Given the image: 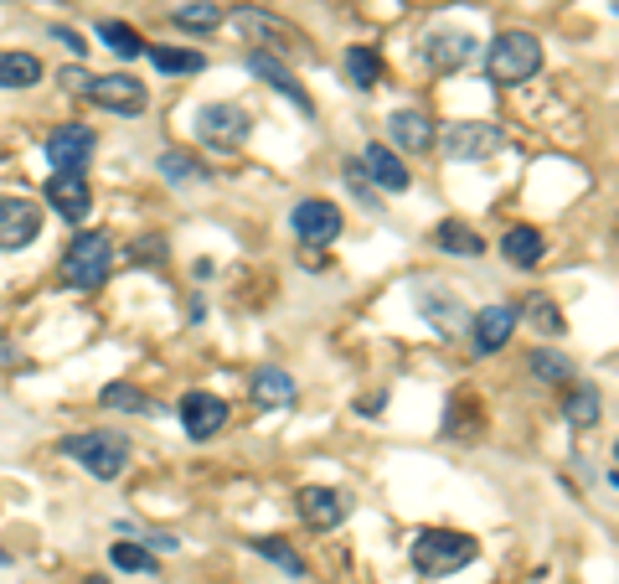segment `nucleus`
<instances>
[{
    "mask_svg": "<svg viewBox=\"0 0 619 584\" xmlns=\"http://www.w3.org/2000/svg\"><path fill=\"white\" fill-rule=\"evenodd\" d=\"M63 455L67 461H78L88 476H99V482H119L124 465H130V440H124L119 430H88V434L63 440Z\"/></svg>",
    "mask_w": 619,
    "mask_h": 584,
    "instance_id": "1",
    "label": "nucleus"
},
{
    "mask_svg": "<svg viewBox=\"0 0 619 584\" xmlns=\"http://www.w3.org/2000/svg\"><path fill=\"white\" fill-rule=\"evenodd\" d=\"M542 68V42L532 32H501L496 42L486 47V73L490 84H527L532 73Z\"/></svg>",
    "mask_w": 619,
    "mask_h": 584,
    "instance_id": "2",
    "label": "nucleus"
},
{
    "mask_svg": "<svg viewBox=\"0 0 619 584\" xmlns=\"http://www.w3.org/2000/svg\"><path fill=\"white\" fill-rule=\"evenodd\" d=\"M475 553H480V543H475L469 533H450V528H429V533L413 538V569H419V574H429V580L465 569Z\"/></svg>",
    "mask_w": 619,
    "mask_h": 584,
    "instance_id": "3",
    "label": "nucleus"
},
{
    "mask_svg": "<svg viewBox=\"0 0 619 584\" xmlns=\"http://www.w3.org/2000/svg\"><path fill=\"white\" fill-rule=\"evenodd\" d=\"M109 269H114L109 233H78L73 249L63 254V285H73V290H99L103 279H109Z\"/></svg>",
    "mask_w": 619,
    "mask_h": 584,
    "instance_id": "4",
    "label": "nucleus"
},
{
    "mask_svg": "<svg viewBox=\"0 0 619 584\" xmlns=\"http://www.w3.org/2000/svg\"><path fill=\"white\" fill-rule=\"evenodd\" d=\"M197 135L212 145V151H237L248 140V114L237 103H207L197 114Z\"/></svg>",
    "mask_w": 619,
    "mask_h": 584,
    "instance_id": "5",
    "label": "nucleus"
},
{
    "mask_svg": "<svg viewBox=\"0 0 619 584\" xmlns=\"http://www.w3.org/2000/svg\"><path fill=\"white\" fill-rule=\"evenodd\" d=\"M88 93L109 114H145V103H151V88L140 84V78H130V73H103V78L88 84Z\"/></svg>",
    "mask_w": 619,
    "mask_h": 584,
    "instance_id": "6",
    "label": "nucleus"
},
{
    "mask_svg": "<svg viewBox=\"0 0 619 584\" xmlns=\"http://www.w3.org/2000/svg\"><path fill=\"white\" fill-rule=\"evenodd\" d=\"M93 151H99V135L88 124H63V130L47 135V161L57 172H84L88 161H93Z\"/></svg>",
    "mask_w": 619,
    "mask_h": 584,
    "instance_id": "7",
    "label": "nucleus"
},
{
    "mask_svg": "<svg viewBox=\"0 0 619 584\" xmlns=\"http://www.w3.org/2000/svg\"><path fill=\"white\" fill-rule=\"evenodd\" d=\"M506 145V130L496 124H444V155L454 161H486Z\"/></svg>",
    "mask_w": 619,
    "mask_h": 584,
    "instance_id": "8",
    "label": "nucleus"
},
{
    "mask_svg": "<svg viewBox=\"0 0 619 584\" xmlns=\"http://www.w3.org/2000/svg\"><path fill=\"white\" fill-rule=\"evenodd\" d=\"M228 419H233L228 398H218V394H186L181 398V430L191 434V440H212V434H222L228 430Z\"/></svg>",
    "mask_w": 619,
    "mask_h": 584,
    "instance_id": "9",
    "label": "nucleus"
},
{
    "mask_svg": "<svg viewBox=\"0 0 619 584\" xmlns=\"http://www.w3.org/2000/svg\"><path fill=\"white\" fill-rule=\"evenodd\" d=\"M233 26L248 36V42H258V52H264L268 42H274L279 52L300 47V32H295L289 21H279V16H268V11H258V5H237V11H233Z\"/></svg>",
    "mask_w": 619,
    "mask_h": 584,
    "instance_id": "10",
    "label": "nucleus"
},
{
    "mask_svg": "<svg viewBox=\"0 0 619 584\" xmlns=\"http://www.w3.org/2000/svg\"><path fill=\"white\" fill-rule=\"evenodd\" d=\"M511 337H517V310L511 306H486L475 321H469V352H475V357L501 352Z\"/></svg>",
    "mask_w": 619,
    "mask_h": 584,
    "instance_id": "11",
    "label": "nucleus"
},
{
    "mask_svg": "<svg viewBox=\"0 0 619 584\" xmlns=\"http://www.w3.org/2000/svg\"><path fill=\"white\" fill-rule=\"evenodd\" d=\"M289 228H295V239L310 243V249H320V243H331L335 233H341V207L335 202H300L295 212H289Z\"/></svg>",
    "mask_w": 619,
    "mask_h": 584,
    "instance_id": "12",
    "label": "nucleus"
},
{
    "mask_svg": "<svg viewBox=\"0 0 619 584\" xmlns=\"http://www.w3.org/2000/svg\"><path fill=\"white\" fill-rule=\"evenodd\" d=\"M42 233V212L26 197H0V249H26V243Z\"/></svg>",
    "mask_w": 619,
    "mask_h": 584,
    "instance_id": "13",
    "label": "nucleus"
},
{
    "mask_svg": "<svg viewBox=\"0 0 619 584\" xmlns=\"http://www.w3.org/2000/svg\"><path fill=\"white\" fill-rule=\"evenodd\" d=\"M248 73H253V78H264V84L279 88V93H285V99L295 103L300 114H316V103H310V93L300 88V78H295V73H289L285 63L274 57V52H258V47H253V52H248Z\"/></svg>",
    "mask_w": 619,
    "mask_h": 584,
    "instance_id": "14",
    "label": "nucleus"
},
{
    "mask_svg": "<svg viewBox=\"0 0 619 584\" xmlns=\"http://www.w3.org/2000/svg\"><path fill=\"white\" fill-rule=\"evenodd\" d=\"M47 202L63 212L67 223H84L88 212H93V191H88L84 172H57L47 181Z\"/></svg>",
    "mask_w": 619,
    "mask_h": 584,
    "instance_id": "15",
    "label": "nucleus"
},
{
    "mask_svg": "<svg viewBox=\"0 0 619 584\" xmlns=\"http://www.w3.org/2000/svg\"><path fill=\"white\" fill-rule=\"evenodd\" d=\"M469 57H475V36H465V32H434L429 42H423V63H429L434 73L465 68Z\"/></svg>",
    "mask_w": 619,
    "mask_h": 584,
    "instance_id": "16",
    "label": "nucleus"
},
{
    "mask_svg": "<svg viewBox=\"0 0 619 584\" xmlns=\"http://www.w3.org/2000/svg\"><path fill=\"white\" fill-rule=\"evenodd\" d=\"M300 517L310 528H341V522H346V502H341V492H331V486H305Z\"/></svg>",
    "mask_w": 619,
    "mask_h": 584,
    "instance_id": "17",
    "label": "nucleus"
},
{
    "mask_svg": "<svg viewBox=\"0 0 619 584\" xmlns=\"http://www.w3.org/2000/svg\"><path fill=\"white\" fill-rule=\"evenodd\" d=\"M362 176H367V181H377L383 191H408V181H413V176H408V166H402L387 145H372V151L362 155Z\"/></svg>",
    "mask_w": 619,
    "mask_h": 584,
    "instance_id": "18",
    "label": "nucleus"
},
{
    "mask_svg": "<svg viewBox=\"0 0 619 584\" xmlns=\"http://www.w3.org/2000/svg\"><path fill=\"white\" fill-rule=\"evenodd\" d=\"M387 130H393V145H402V151H429L434 145V124L423 120L419 109H398L387 120Z\"/></svg>",
    "mask_w": 619,
    "mask_h": 584,
    "instance_id": "19",
    "label": "nucleus"
},
{
    "mask_svg": "<svg viewBox=\"0 0 619 584\" xmlns=\"http://www.w3.org/2000/svg\"><path fill=\"white\" fill-rule=\"evenodd\" d=\"M253 404H264V409H285V404H295V383H289V373H279V367H264V373H253Z\"/></svg>",
    "mask_w": 619,
    "mask_h": 584,
    "instance_id": "20",
    "label": "nucleus"
},
{
    "mask_svg": "<svg viewBox=\"0 0 619 584\" xmlns=\"http://www.w3.org/2000/svg\"><path fill=\"white\" fill-rule=\"evenodd\" d=\"M439 249H444V254H454V258H475L480 249H486V243H480V233H475L469 223H460V218H444V223H439Z\"/></svg>",
    "mask_w": 619,
    "mask_h": 584,
    "instance_id": "21",
    "label": "nucleus"
},
{
    "mask_svg": "<svg viewBox=\"0 0 619 584\" xmlns=\"http://www.w3.org/2000/svg\"><path fill=\"white\" fill-rule=\"evenodd\" d=\"M42 78V63L32 52H0V88H32Z\"/></svg>",
    "mask_w": 619,
    "mask_h": 584,
    "instance_id": "22",
    "label": "nucleus"
},
{
    "mask_svg": "<svg viewBox=\"0 0 619 584\" xmlns=\"http://www.w3.org/2000/svg\"><path fill=\"white\" fill-rule=\"evenodd\" d=\"M501 254L517 264V269H532L537 258H542V233L537 228H511L501 239Z\"/></svg>",
    "mask_w": 619,
    "mask_h": 584,
    "instance_id": "23",
    "label": "nucleus"
},
{
    "mask_svg": "<svg viewBox=\"0 0 619 584\" xmlns=\"http://www.w3.org/2000/svg\"><path fill=\"white\" fill-rule=\"evenodd\" d=\"M346 78H352V88H377V78H383V57H377V47H346Z\"/></svg>",
    "mask_w": 619,
    "mask_h": 584,
    "instance_id": "24",
    "label": "nucleus"
},
{
    "mask_svg": "<svg viewBox=\"0 0 619 584\" xmlns=\"http://www.w3.org/2000/svg\"><path fill=\"white\" fill-rule=\"evenodd\" d=\"M99 42L103 47H114L119 57H140V52L151 47V42L134 32V26H124V21H99Z\"/></svg>",
    "mask_w": 619,
    "mask_h": 584,
    "instance_id": "25",
    "label": "nucleus"
},
{
    "mask_svg": "<svg viewBox=\"0 0 619 584\" xmlns=\"http://www.w3.org/2000/svg\"><path fill=\"white\" fill-rule=\"evenodd\" d=\"M176 26H186V32H218L222 11L212 5V0H191V5H181V11H176Z\"/></svg>",
    "mask_w": 619,
    "mask_h": 584,
    "instance_id": "26",
    "label": "nucleus"
},
{
    "mask_svg": "<svg viewBox=\"0 0 619 584\" xmlns=\"http://www.w3.org/2000/svg\"><path fill=\"white\" fill-rule=\"evenodd\" d=\"M161 176H166L170 187H181V181H201V161L197 155H186V151H166L161 155Z\"/></svg>",
    "mask_w": 619,
    "mask_h": 584,
    "instance_id": "27",
    "label": "nucleus"
},
{
    "mask_svg": "<svg viewBox=\"0 0 619 584\" xmlns=\"http://www.w3.org/2000/svg\"><path fill=\"white\" fill-rule=\"evenodd\" d=\"M151 63L161 73H201V52H186V47H145Z\"/></svg>",
    "mask_w": 619,
    "mask_h": 584,
    "instance_id": "28",
    "label": "nucleus"
},
{
    "mask_svg": "<svg viewBox=\"0 0 619 584\" xmlns=\"http://www.w3.org/2000/svg\"><path fill=\"white\" fill-rule=\"evenodd\" d=\"M532 373H537V383H563V378H573V362L563 352H553V346H542V352H532Z\"/></svg>",
    "mask_w": 619,
    "mask_h": 584,
    "instance_id": "29",
    "label": "nucleus"
},
{
    "mask_svg": "<svg viewBox=\"0 0 619 584\" xmlns=\"http://www.w3.org/2000/svg\"><path fill=\"white\" fill-rule=\"evenodd\" d=\"M527 316H532V327L542 331V337H563V316H557V306L548 295H532V300H527Z\"/></svg>",
    "mask_w": 619,
    "mask_h": 584,
    "instance_id": "30",
    "label": "nucleus"
},
{
    "mask_svg": "<svg viewBox=\"0 0 619 584\" xmlns=\"http://www.w3.org/2000/svg\"><path fill=\"white\" fill-rule=\"evenodd\" d=\"M103 409H130V414H151V398L145 394H134L130 383H109V388H103Z\"/></svg>",
    "mask_w": 619,
    "mask_h": 584,
    "instance_id": "31",
    "label": "nucleus"
},
{
    "mask_svg": "<svg viewBox=\"0 0 619 584\" xmlns=\"http://www.w3.org/2000/svg\"><path fill=\"white\" fill-rule=\"evenodd\" d=\"M599 388H578V394L568 398V419L573 425H578V430H588V425H594V419H599Z\"/></svg>",
    "mask_w": 619,
    "mask_h": 584,
    "instance_id": "32",
    "label": "nucleus"
},
{
    "mask_svg": "<svg viewBox=\"0 0 619 584\" xmlns=\"http://www.w3.org/2000/svg\"><path fill=\"white\" fill-rule=\"evenodd\" d=\"M114 564L130 569V574H155V553L140 549V543H114Z\"/></svg>",
    "mask_w": 619,
    "mask_h": 584,
    "instance_id": "33",
    "label": "nucleus"
},
{
    "mask_svg": "<svg viewBox=\"0 0 619 584\" xmlns=\"http://www.w3.org/2000/svg\"><path fill=\"white\" fill-rule=\"evenodd\" d=\"M258 553H264V559H274V564L285 569V574H305L300 553H289V549H285V538H258Z\"/></svg>",
    "mask_w": 619,
    "mask_h": 584,
    "instance_id": "34",
    "label": "nucleus"
},
{
    "mask_svg": "<svg viewBox=\"0 0 619 584\" xmlns=\"http://www.w3.org/2000/svg\"><path fill=\"white\" fill-rule=\"evenodd\" d=\"M161 249H166L161 239H151V243L140 239V243H134V258H140V264H145V258H151V264H161Z\"/></svg>",
    "mask_w": 619,
    "mask_h": 584,
    "instance_id": "35",
    "label": "nucleus"
},
{
    "mask_svg": "<svg viewBox=\"0 0 619 584\" xmlns=\"http://www.w3.org/2000/svg\"><path fill=\"white\" fill-rule=\"evenodd\" d=\"M0 564H11V553H5V549H0Z\"/></svg>",
    "mask_w": 619,
    "mask_h": 584,
    "instance_id": "36",
    "label": "nucleus"
},
{
    "mask_svg": "<svg viewBox=\"0 0 619 584\" xmlns=\"http://www.w3.org/2000/svg\"><path fill=\"white\" fill-rule=\"evenodd\" d=\"M84 584H103V580H84Z\"/></svg>",
    "mask_w": 619,
    "mask_h": 584,
    "instance_id": "37",
    "label": "nucleus"
}]
</instances>
